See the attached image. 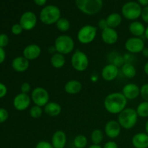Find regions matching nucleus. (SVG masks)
<instances>
[{
	"label": "nucleus",
	"mask_w": 148,
	"mask_h": 148,
	"mask_svg": "<svg viewBox=\"0 0 148 148\" xmlns=\"http://www.w3.org/2000/svg\"><path fill=\"white\" fill-rule=\"evenodd\" d=\"M7 93V88L4 84L0 82V99L4 98Z\"/></svg>",
	"instance_id": "obj_40"
},
{
	"label": "nucleus",
	"mask_w": 148,
	"mask_h": 148,
	"mask_svg": "<svg viewBox=\"0 0 148 148\" xmlns=\"http://www.w3.org/2000/svg\"><path fill=\"white\" fill-rule=\"evenodd\" d=\"M103 148H119V147L116 142L113 141V140H110V141H108L104 144Z\"/></svg>",
	"instance_id": "obj_41"
},
{
	"label": "nucleus",
	"mask_w": 148,
	"mask_h": 148,
	"mask_svg": "<svg viewBox=\"0 0 148 148\" xmlns=\"http://www.w3.org/2000/svg\"><path fill=\"white\" fill-rule=\"evenodd\" d=\"M9 42H10V38L7 34H5V33L0 34V47H6L8 45Z\"/></svg>",
	"instance_id": "obj_35"
},
{
	"label": "nucleus",
	"mask_w": 148,
	"mask_h": 148,
	"mask_svg": "<svg viewBox=\"0 0 148 148\" xmlns=\"http://www.w3.org/2000/svg\"><path fill=\"white\" fill-rule=\"evenodd\" d=\"M144 72L148 76V61L144 65Z\"/></svg>",
	"instance_id": "obj_47"
},
{
	"label": "nucleus",
	"mask_w": 148,
	"mask_h": 148,
	"mask_svg": "<svg viewBox=\"0 0 148 148\" xmlns=\"http://www.w3.org/2000/svg\"><path fill=\"white\" fill-rule=\"evenodd\" d=\"M127 99L121 92H114L109 93L105 98L103 106L107 112L111 114H119L127 108Z\"/></svg>",
	"instance_id": "obj_1"
},
{
	"label": "nucleus",
	"mask_w": 148,
	"mask_h": 148,
	"mask_svg": "<svg viewBox=\"0 0 148 148\" xmlns=\"http://www.w3.org/2000/svg\"><path fill=\"white\" fill-rule=\"evenodd\" d=\"M64 89L67 94L76 95L81 92L82 89V85L77 79H70L66 82Z\"/></svg>",
	"instance_id": "obj_22"
},
{
	"label": "nucleus",
	"mask_w": 148,
	"mask_h": 148,
	"mask_svg": "<svg viewBox=\"0 0 148 148\" xmlns=\"http://www.w3.org/2000/svg\"><path fill=\"white\" fill-rule=\"evenodd\" d=\"M73 144L76 148H85L88 145V139L85 135L79 134L75 137Z\"/></svg>",
	"instance_id": "obj_30"
},
{
	"label": "nucleus",
	"mask_w": 148,
	"mask_h": 148,
	"mask_svg": "<svg viewBox=\"0 0 148 148\" xmlns=\"http://www.w3.org/2000/svg\"><path fill=\"white\" fill-rule=\"evenodd\" d=\"M138 118L136 109L133 108H126L118 114L117 121L121 128L128 130L135 127L138 121Z\"/></svg>",
	"instance_id": "obj_3"
},
{
	"label": "nucleus",
	"mask_w": 148,
	"mask_h": 148,
	"mask_svg": "<svg viewBox=\"0 0 148 148\" xmlns=\"http://www.w3.org/2000/svg\"><path fill=\"white\" fill-rule=\"evenodd\" d=\"M91 80H92V81H97V80H98V77L95 76V75H92V76L91 77Z\"/></svg>",
	"instance_id": "obj_51"
},
{
	"label": "nucleus",
	"mask_w": 148,
	"mask_h": 148,
	"mask_svg": "<svg viewBox=\"0 0 148 148\" xmlns=\"http://www.w3.org/2000/svg\"><path fill=\"white\" fill-rule=\"evenodd\" d=\"M67 137L63 130H56L51 137V145L53 148H64L66 145Z\"/></svg>",
	"instance_id": "obj_18"
},
{
	"label": "nucleus",
	"mask_w": 148,
	"mask_h": 148,
	"mask_svg": "<svg viewBox=\"0 0 148 148\" xmlns=\"http://www.w3.org/2000/svg\"><path fill=\"white\" fill-rule=\"evenodd\" d=\"M145 133L148 134V119L147 120L145 123Z\"/></svg>",
	"instance_id": "obj_50"
},
{
	"label": "nucleus",
	"mask_w": 148,
	"mask_h": 148,
	"mask_svg": "<svg viewBox=\"0 0 148 148\" xmlns=\"http://www.w3.org/2000/svg\"><path fill=\"white\" fill-rule=\"evenodd\" d=\"M146 27L140 21H132L129 25V31L134 37H140L145 35Z\"/></svg>",
	"instance_id": "obj_23"
},
{
	"label": "nucleus",
	"mask_w": 148,
	"mask_h": 148,
	"mask_svg": "<svg viewBox=\"0 0 148 148\" xmlns=\"http://www.w3.org/2000/svg\"><path fill=\"white\" fill-rule=\"evenodd\" d=\"M137 2L140 6H143V7L148 6V0H137Z\"/></svg>",
	"instance_id": "obj_45"
},
{
	"label": "nucleus",
	"mask_w": 148,
	"mask_h": 148,
	"mask_svg": "<svg viewBox=\"0 0 148 148\" xmlns=\"http://www.w3.org/2000/svg\"><path fill=\"white\" fill-rule=\"evenodd\" d=\"M77 7L83 14L95 15L101 12L103 6V0H75Z\"/></svg>",
	"instance_id": "obj_4"
},
{
	"label": "nucleus",
	"mask_w": 148,
	"mask_h": 148,
	"mask_svg": "<svg viewBox=\"0 0 148 148\" xmlns=\"http://www.w3.org/2000/svg\"><path fill=\"white\" fill-rule=\"evenodd\" d=\"M41 52L40 46L36 43H32L25 47L23 51V56L28 61H33L40 57Z\"/></svg>",
	"instance_id": "obj_16"
},
{
	"label": "nucleus",
	"mask_w": 148,
	"mask_h": 148,
	"mask_svg": "<svg viewBox=\"0 0 148 148\" xmlns=\"http://www.w3.org/2000/svg\"><path fill=\"white\" fill-rule=\"evenodd\" d=\"M112 64H115L116 66H118L119 68L120 66L121 67V66H122V65L124 64V57L121 56H120V55L116 54L115 56H114V58H113Z\"/></svg>",
	"instance_id": "obj_33"
},
{
	"label": "nucleus",
	"mask_w": 148,
	"mask_h": 148,
	"mask_svg": "<svg viewBox=\"0 0 148 148\" xmlns=\"http://www.w3.org/2000/svg\"><path fill=\"white\" fill-rule=\"evenodd\" d=\"M37 22V16L33 12L26 11L23 13L20 17L19 23L22 26L23 30L26 31H30L36 27Z\"/></svg>",
	"instance_id": "obj_11"
},
{
	"label": "nucleus",
	"mask_w": 148,
	"mask_h": 148,
	"mask_svg": "<svg viewBox=\"0 0 148 148\" xmlns=\"http://www.w3.org/2000/svg\"><path fill=\"white\" fill-rule=\"evenodd\" d=\"M136 111L139 117L141 118H147L148 117V102L143 101L137 106Z\"/></svg>",
	"instance_id": "obj_29"
},
{
	"label": "nucleus",
	"mask_w": 148,
	"mask_h": 148,
	"mask_svg": "<svg viewBox=\"0 0 148 148\" xmlns=\"http://www.w3.org/2000/svg\"><path fill=\"white\" fill-rule=\"evenodd\" d=\"M32 102L34 105L40 107H44L49 102V95L47 90L42 87H36L31 91L30 95Z\"/></svg>",
	"instance_id": "obj_9"
},
{
	"label": "nucleus",
	"mask_w": 148,
	"mask_h": 148,
	"mask_svg": "<svg viewBox=\"0 0 148 148\" xmlns=\"http://www.w3.org/2000/svg\"><path fill=\"white\" fill-rule=\"evenodd\" d=\"M23 28L22 27V26L20 25V23H16L14 24L11 27V32L13 35L14 36H19V35L21 34L23 31Z\"/></svg>",
	"instance_id": "obj_34"
},
{
	"label": "nucleus",
	"mask_w": 148,
	"mask_h": 148,
	"mask_svg": "<svg viewBox=\"0 0 148 148\" xmlns=\"http://www.w3.org/2000/svg\"><path fill=\"white\" fill-rule=\"evenodd\" d=\"M121 127L118 121L110 120L106 124L104 127V132L108 138L114 140L117 138L121 134Z\"/></svg>",
	"instance_id": "obj_14"
},
{
	"label": "nucleus",
	"mask_w": 148,
	"mask_h": 148,
	"mask_svg": "<svg viewBox=\"0 0 148 148\" xmlns=\"http://www.w3.org/2000/svg\"><path fill=\"white\" fill-rule=\"evenodd\" d=\"M33 1L36 5L39 6V7H43V6L46 5L47 0H33Z\"/></svg>",
	"instance_id": "obj_44"
},
{
	"label": "nucleus",
	"mask_w": 148,
	"mask_h": 148,
	"mask_svg": "<svg viewBox=\"0 0 148 148\" xmlns=\"http://www.w3.org/2000/svg\"><path fill=\"white\" fill-rule=\"evenodd\" d=\"M53 46L56 52L67 55L72 53L75 49V40L68 35H60L55 39Z\"/></svg>",
	"instance_id": "obj_5"
},
{
	"label": "nucleus",
	"mask_w": 148,
	"mask_h": 148,
	"mask_svg": "<svg viewBox=\"0 0 148 148\" xmlns=\"http://www.w3.org/2000/svg\"><path fill=\"white\" fill-rule=\"evenodd\" d=\"M124 47L129 53L134 54V53H142L145 46V41L142 38L132 36L131 38H129L126 40L124 43Z\"/></svg>",
	"instance_id": "obj_10"
},
{
	"label": "nucleus",
	"mask_w": 148,
	"mask_h": 148,
	"mask_svg": "<svg viewBox=\"0 0 148 148\" xmlns=\"http://www.w3.org/2000/svg\"><path fill=\"white\" fill-rule=\"evenodd\" d=\"M119 73V68L112 63L106 65L101 70V77L106 82H112L116 79Z\"/></svg>",
	"instance_id": "obj_13"
},
{
	"label": "nucleus",
	"mask_w": 148,
	"mask_h": 148,
	"mask_svg": "<svg viewBox=\"0 0 148 148\" xmlns=\"http://www.w3.org/2000/svg\"><path fill=\"white\" fill-rule=\"evenodd\" d=\"M140 96L144 101L148 102V83H145L140 87Z\"/></svg>",
	"instance_id": "obj_32"
},
{
	"label": "nucleus",
	"mask_w": 148,
	"mask_h": 148,
	"mask_svg": "<svg viewBox=\"0 0 148 148\" xmlns=\"http://www.w3.org/2000/svg\"><path fill=\"white\" fill-rule=\"evenodd\" d=\"M62 106L58 103L54 101H49L44 107H43V112L51 117H56L60 115L62 113Z\"/></svg>",
	"instance_id": "obj_21"
},
{
	"label": "nucleus",
	"mask_w": 148,
	"mask_h": 148,
	"mask_svg": "<svg viewBox=\"0 0 148 148\" xmlns=\"http://www.w3.org/2000/svg\"><path fill=\"white\" fill-rule=\"evenodd\" d=\"M121 93L127 101L135 100L140 95V88L135 83H127L123 87Z\"/></svg>",
	"instance_id": "obj_15"
},
{
	"label": "nucleus",
	"mask_w": 148,
	"mask_h": 148,
	"mask_svg": "<svg viewBox=\"0 0 148 148\" xmlns=\"http://www.w3.org/2000/svg\"><path fill=\"white\" fill-rule=\"evenodd\" d=\"M71 65L77 72H85L89 66V58L82 51L76 50L71 57Z\"/></svg>",
	"instance_id": "obj_8"
},
{
	"label": "nucleus",
	"mask_w": 148,
	"mask_h": 148,
	"mask_svg": "<svg viewBox=\"0 0 148 148\" xmlns=\"http://www.w3.org/2000/svg\"><path fill=\"white\" fill-rule=\"evenodd\" d=\"M98 28L101 29V30H104L105 28L108 27V25H107V22L106 19H101V20L98 21Z\"/></svg>",
	"instance_id": "obj_42"
},
{
	"label": "nucleus",
	"mask_w": 148,
	"mask_h": 148,
	"mask_svg": "<svg viewBox=\"0 0 148 148\" xmlns=\"http://www.w3.org/2000/svg\"><path fill=\"white\" fill-rule=\"evenodd\" d=\"M6 59V53L4 48L0 47V64L4 62Z\"/></svg>",
	"instance_id": "obj_43"
},
{
	"label": "nucleus",
	"mask_w": 148,
	"mask_h": 148,
	"mask_svg": "<svg viewBox=\"0 0 148 148\" xmlns=\"http://www.w3.org/2000/svg\"><path fill=\"white\" fill-rule=\"evenodd\" d=\"M36 148H53V147L51 143H49V142L42 140V141L38 142L36 144Z\"/></svg>",
	"instance_id": "obj_38"
},
{
	"label": "nucleus",
	"mask_w": 148,
	"mask_h": 148,
	"mask_svg": "<svg viewBox=\"0 0 148 148\" xmlns=\"http://www.w3.org/2000/svg\"><path fill=\"white\" fill-rule=\"evenodd\" d=\"M143 8L137 1H128L121 7V14L125 19L135 21L141 17Z\"/></svg>",
	"instance_id": "obj_7"
},
{
	"label": "nucleus",
	"mask_w": 148,
	"mask_h": 148,
	"mask_svg": "<svg viewBox=\"0 0 148 148\" xmlns=\"http://www.w3.org/2000/svg\"><path fill=\"white\" fill-rule=\"evenodd\" d=\"M101 39L103 41L108 45H114L118 41L119 34L116 29L111 27H106L101 30Z\"/></svg>",
	"instance_id": "obj_17"
},
{
	"label": "nucleus",
	"mask_w": 148,
	"mask_h": 148,
	"mask_svg": "<svg viewBox=\"0 0 148 148\" xmlns=\"http://www.w3.org/2000/svg\"><path fill=\"white\" fill-rule=\"evenodd\" d=\"M108 27L114 28L119 27L122 22V16L117 12H114L107 16L106 18Z\"/></svg>",
	"instance_id": "obj_25"
},
{
	"label": "nucleus",
	"mask_w": 148,
	"mask_h": 148,
	"mask_svg": "<svg viewBox=\"0 0 148 148\" xmlns=\"http://www.w3.org/2000/svg\"><path fill=\"white\" fill-rule=\"evenodd\" d=\"M30 63L23 56H19L14 58L12 62V67L17 72H24L28 69Z\"/></svg>",
	"instance_id": "obj_19"
},
{
	"label": "nucleus",
	"mask_w": 148,
	"mask_h": 148,
	"mask_svg": "<svg viewBox=\"0 0 148 148\" xmlns=\"http://www.w3.org/2000/svg\"><path fill=\"white\" fill-rule=\"evenodd\" d=\"M132 144L134 148H148V134L145 132H139L132 139Z\"/></svg>",
	"instance_id": "obj_20"
},
{
	"label": "nucleus",
	"mask_w": 148,
	"mask_h": 148,
	"mask_svg": "<svg viewBox=\"0 0 148 148\" xmlns=\"http://www.w3.org/2000/svg\"><path fill=\"white\" fill-rule=\"evenodd\" d=\"M9 117V113L5 108H0V124L5 122Z\"/></svg>",
	"instance_id": "obj_36"
},
{
	"label": "nucleus",
	"mask_w": 148,
	"mask_h": 148,
	"mask_svg": "<svg viewBox=\"0 0 148 148\" xmlns=\"http://www.w3.org/2000/svg\"><path fill=\"white\" fill-rule=\"evenodd\" d=\"M61 10L57 6L53 4L46 5L42 8L39 14L40 22L46 25L56 24L61 18Z\"/></svg>",
	"instance_id": "obj_2"
},
{
	"label": "nucleus",
	"mask_w": 148,
	"mask_h": 148,
	"mask_svg": "<svg viewBox=\"0 0 148 148\" xmlns=\"http://www.w3.org/2000/svg\"><path fill=\"white\" fill-rule=\"evenodd\" d=\"M31 102V98L28 94L20 92L14 98L13 106L17 111H23L29 108Z\"/></svg>",
	"instance_id": "obj_12"
},
{
	"label": "nucleus",
	"mask_w": 148,
	"mask_h": 148,
	"mask_svg": "<svg viewBox=\"0 0 148 148\" xmlns=\"http://www.w3.org/2000/svg\"><path fill=\"white\" fill-rule=\"evenodd\" d=\"M90 138L92 144L100 145L103 141V132L101 130H99V129L94 130L92 132V133H91Z\"/></svg>",
	"instance_id": "obj_28"
},
{
	"label": "nucleus",
	"mask_w": 148,
	"mask_h": 148,
	"mask_svg": "<svg viewBox=\"0 0 148 148\" xmlns=\"http://www.w3.org/2000/svg\"><path fill=\"white\" fill-rule=\"evenodd\" d=\"M141 17L145 23L148 24V6L143 8L141 13Z\"/></svg>",
	"instance_id": "obj_39"
},
{
	"label": "nucleus",
	"mask_w": 148,
	"mask_h": 148,
	"mask_svg": "<svg viewBox=\"0 0 148 148\" xmlns=\"http://www.w3.org/2000/svg\"><path fill=\"white\" fill-rule=\"evenodd\" d=\"M30 90H31V85L28 82H23L20 86V91L23 93L28 94L30 92Z\"/></svg>",
	"instance_id": "obj_37"
},
{
	"label": "nucleus",
	"mask_w": 148,
	"mask_h": 148,
	"mask_svg": "<svg viewBox=\"0 0 148 148\" xmlns=\"http://www.w3.org/2000/svg\"><path fill=\"white\" fill-rule=\"evenodd\" d=\"M50 63L55 69H61L66 64V59L64 57V55L58 53V52H55L51 56Z\"/></svg>",
	"instance_id": "obj_24"
},
{
	"label": "nucleus",
	"mask_w": 148,
	"mask_h": 148,
	"mask_svg": "<svg viewBox=\"0 0 148 148\" xmlns=\"http://www.w3.org/2000/svg\"><path fill=\"white\" fill-rule=\"evenodd\" d=\"M122 75L128 79H132L137 75V69L132 63H124L121 67Z\"/></svg>",
	"instance_id": "obj_26"
},
{
	"label": "nucleus",
	"mask_w": 148,
	"mask_h": 148,
	"mask_svg": "<svg viewBox=\"0 0 148 148\" xmlns=\"http://www.w3.org/2000/svg\"><path fill=\"white\" fill-rule=\"evenodd\" d=\"M56 27L58 30L62 33H66L70 29L71 24L69 20H67L65 17H61L57 23H56Z\"/></svg>",
	"instance_id": "obj_27"
},
{
	"label": "nucleus",
	"mask_w": 148,
	"mask_h": 148,
	"mask_svg": "<svg viewBox=\"0 0 148 148\" xmlns=\"http://www.w3.org/2000/svg\"><path fill=\"white\" fill-rule=\"evenodd\" d=\"M88 148H103V147H101V146L100 145H94V144H92V145H91L90 146V147H88Z\"/></svg>",
	"instance_id": "obj_48"
},
{
	"label": "nucleus",
	"mask_w": 148,
	"mask_h": 148,
	"mask_svg": "<svg viewBox=\"0 0 148 148\" xmlns=\"http://www.w3.org/2000/svg\"><path fill=\"white\" fill-rule=\"evenodd\" d=\"M43 113V109L42 107L34 105L32 106L29 110V114L30 117L33 119H39L42 116Z\"/></svg>",
	"instance_id": "obj_31"
},
{
	"label": "nucleus",
	"mask_w": 148,
	"mask_h": 148,
	"mask_svg": "<svg viewBox=\"0 0 148 148\" xmlns=\"http://www.w3.org/2000/svg\"><path fill=\"white\" fill-rule=\"evenodd\" d=\"M142 54H143V56H144V57L148 59V48H145V49H143V51H142Z\"/></svg>",
	"instance_id": "obj_46"
},
{
	"label": "nucleus",
	"mask_w": 148,
	"mask_h": 148,
	"mask_svg": "<svg viewBox=\"0 0 148 148\" xmlns=\"http://www.w3.org/2000/svg\"><path fill=\"white\" fill-rule=\"evenodd\" d=\"M145 38L147 39L148 40V25L146 27V29H145Z\"/></svg>",
	"instance_id": "obj_49"
},
{
	"label": "nucleus",
	"mask_w": 148,
	"mask_h": 148,
	"mask_svg": "<svg viewBox=\"0 0 148 148\" xmlns=\"http://www.w3.org/2000/svg\"><path fill=\"white\" fill-rule=\"evenodd\" d=\"M97 33H98L97 27L92 25H85L78 30L77 39L82 44H90L95 39Z\"/></svg>",
	"instance_id": "obj_6"
}]
</instances>
